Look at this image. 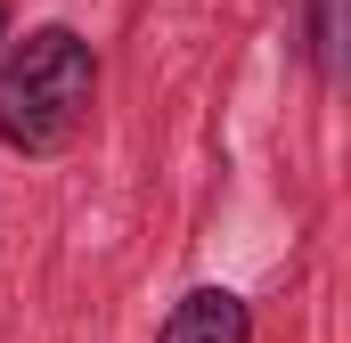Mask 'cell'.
Instances as JSON below:
<instances>
[{
	"mask_svg": "<svg viewBox=\"0 0 351 343\" xmlns=\"http://www.w3.org/2000/svg\"><path fill=\"white\" fill-rule=\"evenodd\" d=\"M98 106V49L74 25H33L16 49H0V147L8 156H58Z\"/></svg>",
	"mask_w": 351,
	"mask_h": 343,
	"instance_id": "6da1fadb",
	"label": "cell"
},
{
	"mask_svg": "<svg viewBox=\"0 0 351 343\" xmlns=\"http://www.w3.org/2000/svg\"><path fill=\"white\" fill-rule=\"evenodd\" d=\"M156 343H254V311L229 286H188L172 303V319L156 327Z\"/></svg>",
	"mask_w": 351,
	"mask_h": 343,
	"instance_id": "7a4b0ae2",
	"label": "cell"
},
{
	"mask_svg": "<svg viewBox=\"0 0 351 343\" xmlns=\"http://www.w3.org/2000/svg\"><path fill=\"white\" fill-rule=\"evenodd\" d=\"M311 66L335 74V0H311Z\"/></svg>",
	"mask_w": 351,
	"mask_h": 343,
	"instance_id": "3957f363",
	"label": "cell"
},
{
	"mask_svg": "<svg viewBox=\"0 0 351 343\" xmlns=\"http://www.w3.org/2000/svg\"><path fill=\"white\" fill-rule=\"evenodd\" d=\"M0 33H8V8H0Z\"/></svg>",
	"mask_w": 351,
	"mask_h": 343,
	"instance_id": "277c9868",
	"label": "cell"
}]
</instances>
